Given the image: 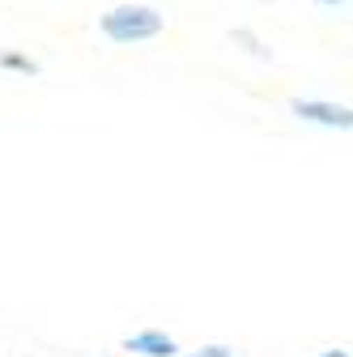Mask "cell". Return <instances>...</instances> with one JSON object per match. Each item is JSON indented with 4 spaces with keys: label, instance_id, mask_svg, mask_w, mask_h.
Listing matches in <instances>:
<instances>
[{
    "label": "cell",
    "instance_id": "cell-1",
    "mask_svg": "<svg viewBox=\"0 0 353 357\" xmlns=\"http://www.w3.org/2000/svg\"><path fill=\"white\" fill-rule=\"evenodd\" d=\"M166 30V17L162 9L153 5H115L111 13H103V34L119 47L128 43H145V38H158Z\"/></svg>",
    "mask_w": 353,
    "mask_h": 357
},
{
    "label": "cell",
    "instance_id": "cell-2",
    "mask_svg": "<svg viewBox=\"0 0 353 357\" xmlns=\"http://www.w3.org/2000/svg\"><path fill=\"white\" fill-rule=\"evenodd\" d=\"M290 115L306 119V123H324V128H340L349 132L353 128V111L340 107V102H315V98H294L290 102Z\"/></svg>",
    "mask_w": 353,
    "mask_h": 357
},
{
    "label": "cell",
    "instance_id": "cell-3",
    "mask_svg": "<svg viewBox=\"0 0 353 357\" xmlns=\"http://www.w3.org/2000/svg\"><path fill=\"white\" fill-rule=\"evenodd\" d=\"M128 353H141V357H179V344H174L166 332H137V336H128L123 340Z\"/></svg>",
    "mask_w": 353,
    "mask_h": 357
},
{
    "label": "cell",
    "instance_id": "cell-4",
    "mask_svg": "<svg viewBox=\"0 0 353 357\" xmlns=\"http://www.w3.org/2000/svg\"><path fill=\"white\" fill-rule=\"evenodd\" d=\"M0 68H13V73H26V77H38V64L30 56H17V52H0Z\"/></svg>",
    "mask_w": 353,
    "mask_h": 357
},
{
    "label": "cell",
    "instance_id": "cell-5",
    "mask_svg": "<svg viewBox=\"0 0 353 357\" xmlns=\"http://www.w3.org/2000/svg\"><path fill=\"white\" fill-rule=\"evenodd\" d=\"M234 38L243 43V47H247V52H255V56H269V52H264V47H260V38H255L251 30H234Z\"/></svg>",
    "mask_w": 353,
    "mask_h": 357
},
{
    "label": "cell",
    "instance_id": "cell-6",
    "mask_svg": "<svg viewBox=\"0 0 353 357\" xmlns=\"http://www.w3.org/2000/svg\"><path fill=\"white\" fill-rule=\"evenodd\" d=\"M188 357H234V349H230V344H209V349H200V353H188Z\"/></svg>",
    "mask_w": 353,
    "mask_h": 357
},
{
    "label": "cell",
    "instance_id": "cell-7",
    "mask_svg": "<svg viewBox=\"0 0 353 357\" xmlns=\"http://www.w3.org/2000/svg\"><path fill=\"white\" fill-rule=\"evenodd\" d=\"M324 357H349V353H345V349H332V353H324Z\"/></svg>",
    "mask_w": 353,
    "mask_h": 357
},
{
    "label": "cell",
    "instance_id": "cell-8",
    "mask_svg": "<svg viewBox=\"0 0 353 357\" xmlns=\"http://www.w3.org/2000/svg\"><path fill=\"white\" fill-rule=\"evenodd\" d=\"M324 5H345V0H324Z\"/></svg>",
    "mask_w": 353,
    "mask_h": 357
}]
</instances>
